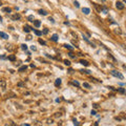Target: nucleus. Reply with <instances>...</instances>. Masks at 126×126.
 Segmentation results:
<instances>
[{"label": "nucleus", "instance_id": "obj_1", "mask_svg": "<svg viewBox=\"0 0 126 126\" xmlns=\"http://www.w3.org/2000/svg\"><path fill=\"white\" fill-rule=\"evenodd\" d=\"M110 74H111L112 76H115V77L119 78V79H123V78H124L122 74L119 73V72H117V70H111V72H110Z\"/></svg>", "mask_w": 126, "mask_h": 126}, {"label": "nucleus", "instance_id": "obj_2", "mask_svg": "<svg viewBox=\"0 0 126 126\" xmlns=\"http://www.w3.org/2000/svg\"><path fill=\"white\" fill-rule=\"evenodd\" d=\"M116 7H117L118 10H124V4H123V2L121 1H117L116 2Z\"/></svg>", "mask_w": 126, "mask_h": 126}, {"label": "nucleus", "instance_id": "obj_3", "mask_svg": "<svg viewBox=\"0 0 126 126\" xmlns=\"http://www.w3.org/2000/svg\"><path fill=\"white\" fill-rule=\"evenodd\" d=\"M0 87L2 88V90H5V88H6V82L4 80L0 81Z\"/></svg>", "mask_w": 126, "mask_h": 126}, {"label": "nucleus", "instance_id": "obj_4", "mask_svg": "<svg viewBox=\"0 0 126 126\" xmlns=\"http://www.w3.org/2000/svg\"><path fill=\"white\" fill-rule=\"evenodd\" d=\"M32 30H33V28H32L30 25H24V27H23V31H24L25 33H30Z\"/></svg>", "mask_w": 126, "mask_h": 126}, {"label": "nucleus", "instance_id": "obj_5", "mask_svg": "<svg viewBox=\"0 0 126 126\" xmlns=\"http://www.w3.org/2000/svg\"><path fill=\"white\" fill-rule=\"evenodd\" d=\"M10 18H12V20H19L21 18V16L19 14H15V15H13Z\"/></svg>", "mask_w": 126, "mask_h": 126}, {"label": "nucleus", "instance_id": "obj_6", "mask_svg": "<svg viewBox=\"0 0 126 126\" xmlns=\"http://www.w3.org/2000/svg\"><path fill=\"white\" fill-rule=\"evenodd\" d=\"M0 37L3 39H9V35L7 34H5L4 32H0Z\"/></svg>", "mask_w": 126, "mask_h": 126}, {"label": "nucleus", "instance_id": "obj_7", "mask_svg": "<svg viewBox=\"0 0 126 126\" xmlns=\"http://www.w3.org/2000/svg\"><path fill=\"white\" fill-rule=\"evenodd\" d=\"M82 12H83L85 15H88L89 13H90V10H89L88 7H83V9H82Z\"/></svg>", "mask_w": 126, "mask_h": 126}, {"label": "nucleus", "instance_id": "obj_8", "mask_svg": "<svg viewBox=\"0 0 126 126\" xmlns=\"http://www.w3.org/2000/svg\"><path fill=\"white\" fill-rule=\"evenodd\" d=\"M55 85H56L57 87H58V86H60V85H61V79H60V78L56 79V81H55Z\"/></svg>", "mask_w": 126, "mask_h": 126}, {"label": "nucleus", "instance_id": "obj_9", "mask_svg": "<svg viewBox=\"0 0 126 126\" xmlns=\"http://www.w3.org/2000/svg\"><path fill=\"white\" fill-rule=\"evenodd\" d=\"M80 63L82 65H84V66H88V65H89V63L86 61V60H80Z\"/></svg>", "mask_w": 126, "mask_h": 126}, {"label": "nucleus", "instance_id": "obj_10", "mask_svg": "<svg viewBox=\"0 0 126 126\" xmlns=\"http://www.w3.org/2000/svg\"><path fill=\"white\" fill-rule=\"evenodd\" d=\"M51 39H52V40L54 41V42H57V41H58V35H57V34H54V35L52 36Z\"/></svg>", "mask_w": 126, "mask_h": 126}, {"label": "nucleus", "instance_id": "obj_11", "mask_svg": "<svg viewBox=\"0 0 126 126\" xmlns=\"http://www.w3.org/2000/svg\"><path fill=\"white\" fill-rule=\"evenodd\" d=\"M33 22H34V25H35V26H36V27H39V26H40V25H41V22H40V21H39V20H36V21H33Z\"/></svg>", "mask_w": 126, "mask_h": 126}, {"label": "nucleus", "instance_id": "obj_12", "mask_svg": "<svg viewBox=\"0 0 126 126\" xmlns=\"http://www.w3.org/2000/svg\"><path fill=\"white\" fill-rule=\"evenodd\" d=\"M39 14L40 15H43V16H46L47 15V12L44 10H39Z\"/></svg>", "mask_w": 126, "mask_h": 126}, {"label": "nucleus", "instance_id": "obj_13", "mask_svg": "<svg viewBox=\"0 0 126 126\" xmlns=\"http://www.w3.org/2000/svg\"><path fill=\"white\" fill-rule=\"evenodd\" d=\"M64 47L65 48H67V49H69V51H73V46L72 45H69V44H64Z\"/></svg>", "mask_w": 126, "mask_h": 126}, {"label": "nucleus", "instance_id": "obj_14", "mask_svg": "<svg viewBox=\"0 0 126 126\" xmlns=\"http://www.w3.org/2000/svg\"><path fill=\"white\" fill-rule=\"evenodd\" d=\"M26 68H27V66H26V65H23V66H21L19 69H18V72H23V70H26Z\"/></svg>", "mask_w": 126, "mask_h": 126}, {"label": "nucleus", "instance_id": "obj_15", "mask_svg": "<svg viewBox=\"0 0 126 126\" xmlns=\"http://www.w3.org/2000/svg\"><path fill=\"white\" fill-rule=\"evenodd\" d=\"M33 31H34V33H35L37 36H41L42 35V32H40V31H38V30H33Z\"/></svg>", "mask_w": 126, "mask_h": 126}, {"label": "nucleus", "instance_id": "obj_16", "mask_svg": "<svg viewBox=\"0 0 126 126\" xmlns=\"http://www.w3.org/2000/svg\"><path fill=\"white\" fill-rule=\"evenodd\" d=\"M9 60H10V61H15L16 57L14 56V55H10V56H9Z\"/></svg>", "mask_w": 126, "mask_h": 126}, {"label": "nucleus", "instance_id": "obj_17", "mask_svg": "<svg viewBox=\"0 0 126 126\" xmlns=\"http://www.w3.org/2000/svg\"><path fill=\"white\" fill-rule=\"evenodd\" d=\"M83 87H86V88H90V85L87 83V82H84L83 83Z\"/></svg>", "mask_w": 126, "mask_h": 126}, {"label": "nucleus", "instance_id": "obj_18", "mask_svg": "<svg viewBox=\"0 0 126 126\" xmlns=\"http://www.w3.org/2000/svg\"><path fill=\"white\" fill-rule=\"evenodd\" d=\"M21 49L26 51V49H27V45H26V44H22V45H21Z\"/></svg>", "mask_w": 126, "mask_h": 126}, {"label": "nucleus", "instance_id": "obj_19", "mask_svg": "<svg viewBox=\"0 0 126 126\" xmlns=\"http://www.w3.org/2000/svg\"><path fill=\"white\" fill-rule=\"evenodd\" d=\"M3 12H7V13H10V12H12V10H10V7H4V9H3Z\"/></svg>", "mask_w": 126, "mask_h": 126}, {"label": "nucleus", "instance_id": "obj_20", "mask_svg": "<svg viewBox=\"0 0 126 126\" xmlns=\"http://www.w3.org/2000/svg\"><path fill=\"white\" fill-rule=\"evenodd\" d=\"M63 62H64V64H65V65H67V66H69V65H70V62L68 61V60H64Z\"/></svg>", "mask_w": 126, "mask_h": 126}, {"label": "nucleus", "instance_id": "obj_21", "mask_svg": "<svg viewBox=\"0 0 126 126\" xmlns=\"http://www.w3.org/2000/svg\"><path fill=\"white\" fill-rule=\"evenodd\" d=\"M80 72L81 73H85V74H90V72H89V70H87V69H81Z\"/></svg>", "mask_w": 126, "mask_h": 126}, {"label": "nucleus", "instance_id": "obj_22", "mask_svg": "<svg viewBox=\"0 0 126 126\" xmlns=\"http://www.w3.org/2000/svg\"><path fill=\"white\" fill-rule=\"evenodd\" d=\"M68 55H69V57H70V58H75V55L73 54V52H72V51L68 52Z\"/></svg>", "mask_w": 126, "mask_h": 126}, {"label": "nucleus", "instance_id": "obj_23", "mask_svg": "<svg viewBox=\"0 0 126 126\" xmlns=\"http://www.w3.org/2000/svg\"><path fill=\"white\" fill-rule=\"evenodd\" d=\"M39 43H40V44H42V45H45V41L41 40V39H39Z\"/></svg>", "mask_w": 126, "mask_h": 126}, {"label": "nucleus", "instance_id": "obj_24", "mask_svg": "<svg viewBox=\"0 0 126 126\" xmlns=\"http://www.w3.org/2000/svg\"><path fill=\"white\" fill-rule=\"evenodd\" d=\"M118 91H120L121 94H124V93H125V90H124L123 88H118Z\"/></svg>", "mask_w": 126, "mask_h": 126}, {"label": "nucleus", "instance_id": "obj_25", "mask_svg": "<svg viewBox=\"0 0 126 126\" xmlns=\"http://www.w3.org/2000/svg\"><path fill=\"white\" fill-rule=\"evenodd\" d=\"M73 121H74V125H80V123H79L77 120H75V119H74Z\"/></svg>", "mask_w": 126, "mask_h": 126}, {"label": "nucleus", "instance_id": "obj_26", "mask_svg": "<svg viewBox=\"0 0 126 126\" xmlns=\"http://www.w3.org/2000/svg\"><path fill=\"white\" fill-rule=\"evenodd\" d=\"M74 4H75V6H76V7H79V6H80V4H79V2H78V1H75V2H74Z\"/></svg>", "mask_w": 126, "mask_h": 126}, {"label": "nucleus", "instance_id": "obj_27", "mask_svg": "<svg viewBox=\"0 0 126 126\" xmlns=\"http://www.w3.org/2000/svg\"><path fill=\"white\" fill-rule=\"evenodd\" d=\"M73 84H74V85H76V86H79V85H80L78 81H74V82H73Z\"/></svg>", "mask_w": 126, "mask_h": 126}, {"label": "nucleus", "instance_id": "obj_28", "mask_svg": "<svg viewBox=\"0 0 126 126\" xmlns=\"http://www.w3.org/2000/svg\"><path fill=\"white\" fill-rule=\"evenodd\" d=\"M27 19L30 20V21H32V20H34V16H28L27 17Z\"/></svg>", "mask_w": 126, "mask_h": 126}, {"label": "nucleus", "instance_id": "obj_29", "mask_svg": "<svg viewBox=\"0 0 126 126\" xmlns=\"http://www.w3.org/2000/svg\"><path fill=\"white\" fill-rule=\"evenodd\" d=\"M47 33H48V30H47V28H44V30H43V34H44V35H46Z\"/></svg>", "mask_w": 126, "mask_h": 126}, {"label": "nucleus", "instance_id": "obj_30", "mask_svg": "<svg viewBox=\"0 0 126 126\" xmlns=\"http://www.w3.org/2000/svg\"><path fill=\"white\" fill-rule=\"evenodd\" d=\"M90 114L93 115V116H94V115H97V112H96V110H91V111H90Z\"/></svg>", "mask_w": 126, "mask_h": 126}, {"label": "nucleus", "instance_id": "obj_31", "mask_svg": "<svg viewBox=\"0 0 126 126\" xmlns=\"http://www.w3.org/2000/svg\"><path fill=\"white\" fill-rule=\"evenodd\" d=\"M49 21H51V22H52V23H55V20H54V19H52V18H51V17H49Z\"/></svg>", "mask_w": 126, "mask_h": 126}, {"label": "nucleus", "instance_id": "obj_32", "mask_svg": "<svg viewBox=\"0 0 126 126\" xmlns=\"http://www.w3.org/2000/svg\"><path fill=\"white\" fill-rule=\"evenodd\" d=\"M31 48H32V51H36V49H37V48H36V47L34 46V45H33V46H31Z\"/></svg>", "mask_w": 126, "mask_h": 126}, {"label": "nucleus", "instance_id": "obj_33", "mask_svg": "<svg viewBox=\"0 0 126 126\" xmlns=\"http://www.w3.org/2000/svg\"><path fill=\"white\" fill-rule=\"evenodd\" d=\"M0 58H1V59H2V60H4V59H6V57H5V56H0Z\"/></svg>", "mask_w": 126, "mask_h": 126}, {"label": "nucleus", "instance_id": "obj_34", "mask_svg": "<svg viewBox=\"0 0 126 126\" xmlns=\"http://www.w3.org/2000/svg\"><path fill=\"white\" fill-rule=\"evenodd\" d=\"M94 108H98V104H94Z\"/></svg>", "mask_w": 126, "mask_h": 126}, {"label": "nucleus", "instance_id": "obj_35", "mask_svg": "<svg viewBox=\"0 0 126 126\" xmlns=\"http://www.w3.org/2000/svg\"><path fill=\"white\" fill-rule=\"evenodd\" d=\"M26 39H27V40H31L32 37H31V36H27V38H26Z\"/></svg>", "mask_w": 126, "mask_h": 126}, {"label": "nucleus", "instance_id": "obj_36", "mask_svg": "<svg viewBox=\"0 0 126 126\" xmlns=\"http://www.w3.org/2000/svg\"><path fill=\"white\" fill-rule=\"evenodd\" d=\"M18 86H23V83H18Z\"/></svg>", "mask_w": 126, "mask_h": 126}, {"label": "nucleus", "instance_id": "obj_37", "mask_svg": "<svg viewBox=\"0 0 126 126\" xmlns=\"http://www.w3.org/2000/svg\"><path fill=\"white\" fill-rule=\"evenodd\" d=\"M0 21H2V17H1V16H0Z\"/></svg>", "mask_w": 126, "mask_h": 126}, {"label": "nucleus", "instance_id": "obj_38", "mask_svg": "<svg viewBox=\"0 0 126 126\" xmlns=\"http://www.w3.org/2000/svg\"><path fill=\"white\" fill-rule=\"evenodd\" d=\"M102 1H106V0H102Z\"/></svg>", "mask_w": 126, "mask_h": 126}, {"label": "nucleus", "instance_id": "obj_39", "mask_svg": "<svg viewBox=\"0 0 126 126\" xmlns=\"http://www.w3.org/2000/svg\"><path fill=\"white\" fill-rule=\"evenodd\" d=\"M1 4H2V3H1V2H0V5H1Z\"/></svg>", "mask_w": 126, "mask_h": 126}]
</instances>
